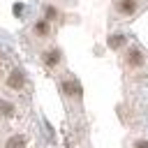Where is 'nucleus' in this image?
I'll list each match as a JSON object with an SVG mask.
<instances>
[{
    "label": "nucleus",
    "mask_w": 148,
    "mask_h": 148,
    "mask_svg": "<svg viewBox=\"0 0 148 148\" xmlns=\"http://www.w3.org/2000/svg\"><path fill=\"white\" fill-rule=\"evenodd\" d=\"M116 12L120 16H132L136 12V0H116Z\"/></svg>",
    "instance_id": "nucleus-1"
},
{
    "label": "nucleus",
    "mask_w": 148,
    "mask_h": 148,
    "mask_svg": "<svg viewBox=\"0 0 148 148\" xmlns=\"http://www.w3.org/2000/svg\"><path fill=\"white\" fill-rule=\"evenodd\" d=\"M28 143V136L23 132H16V134H9L5 139V148H25Z\"/></svg>",
    "instance_id": "nucleus-2"
},
{
    "label": "nucleus",
    "mask_w": 148,
    "mask_h": 148,
    "mask_svg": "<svg viewBox=\"0 0 148 148\" xmlns=\"http://www.w3.org/2000/svg\"><path fill=\"white\" fill-rule=\"evenodd\" d=\"M23 81H25V79H23V72H21V69H14V72L7 76V86H9L12 90H21V88H23Z\"/></svg>",
    "instance_id": "nucleus-3"
},
{
    "label": "nucleus",
    "mask_w": 148,
    "mask_h": 148,
    "mask_svg": "<svg viewBox=\"0 0 148 148\" xmlns=\"http://www.w3.org/2000/svg\"><path fill=\"white\" fill-rule=\"evenodd\" d=\"M127 62H130L132 67H139V65H143V53H141L139 49H134V46H132V49L127 51Z\"/></svg>",
    "instance_id": "nucleus-4"
},
{
    "label": "nucleus",
    "mask_w": 148,
    "mask_h": 148,
    "mask_svg": "<svg viewBox=\"0 0 148 148\" xmlns=\"http://www.w3.org/2000/svg\"><path fill=\"white\" fill-rule=\"evenodd\" d=\"M35 35L37 37H46L49 35V21H37L35 23Z\"/></svg>",
    "instance_id": "nucleus-5"
},
{
    "label": "nucleus",
    "mask_w": 148,
    "mask_h": 148,
    "mask_svg": "<svg viewBox=\"0 0 148 148\" xmlns=\"http://www.w3.org/2000/svg\"><path fill=\"white\" fill-rule=\"evenodd\" d=\"M62 90H65L67 95H79V92H81V88H79L76 81H65V83H62Z\"/></svg>",
    "instance_id": "nucleus-6"
},
{
    "label": "nucleus",
    "mask_w": 148,
    "mask_h": 148,
    "mask_svg": "<svg viewBox=\"0 0 148 148\" xmlns=\"http://www.w3.org/2000/svg\"><path fill=\"white\" fill-rule=\"evenodd\" d=\"M44 58H46V65H49V67H53V65L60 60V51H58V49H51V51H49Z\"/></svg>",
    "instance_id": "nucleus-7"
},
{
    "label": "nucleus",
    "mask_w": 148,
    "mask_h": 148,
    "mask_svg": "<svg viewBox=\"0 0 148 148\" xmlns=\"http://www.w3.org/2000/svg\"><path fill=\"white\" fill-rule=\"evenodd\" d=\"M56 14H58V12H56V9H53V7H49V9H46V16H49V18H53V16H56Z\"/></svg>",
    "instance_id": "nucleus-8"
},
{
    "label": "nucleus",
    "mask_w": 148,
    "mask_h": 148,
    "mask_svg": "<svg viewBox=\"0 0 148 148\" xmlns=\"http://www.w3.org/2000/svg\"><path fill=\"white\" fill-rule=\"evenodd\" d=\"M134 146H136V148H148V141H136Z\"/></svg>",
    "instance_id": "nucleus-9"
},
{
    "label": "nucleus",
    "mask_w": 148,
    "mask_h": 148,
    "mask_svg": "<svg viewBox=\"0 0 148 148\" xmlns=\"http://www.w3.org/2000/svg\"><path fill=\"white\" fill-rule=\"evenodd\" d=\"M0 60H2V53H0Z\"/></svg>",
    "instance_id": "nucleus-10"
}]
</instances>
